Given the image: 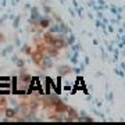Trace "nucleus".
<instances>
[{"label": "nucleus", "mask_w": 125, "mask_h": 125, "mask_svg": "<svg viewBox=\"0 0 125 125\" xmlns=\"http://www.w3.org/2000/svg\"><path fill=\"white\" fill-rule=\"evenodd\" d=\"M54 106L53 107L56 108V111H58V113H64V111H67V106L64 104V103L61 102V100H58V99H54V103H53Z\"/></svg>", "instance_id": "1"}, {"label": "nucleus", "mask_w": 125, "mask_h": 125, "mask_svg": "<svg viewBox=\"0 0 125 125\" xmlns=\"http://www.w3.org/2000/svg\"><path fill=\"white\" fill-rule=\"evenodd\" d=\"M14 115H15V113H14L13 108H7V110H6V117H9V118H13Z\"/></svg>", "instance_id": "2"}, {"label": "nucleus", "mask_w": 125, "mask_h": 125, "mask_svg": "<svg viewBox=\"0 0 125 125\" xmlns=\"http://www.w3.org/2000/svg\"><path fill=\"white\" fill-rule=\"evenodd\" d=\"M47 25H49V21L43 20V21H42V27H47Z\"/></svg>", "instance_id": "3"}]
</instances>
